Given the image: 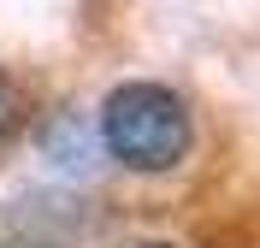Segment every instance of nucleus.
Returning <instances> with one entry per match:
<instances>
[{
	"label": "nucleus",
	"mask_w": 260,
	"mask_h": 248,
	"mask_svg": "<svg viewBox=\"0 0 260 248\" xmlns=\"http://www.w3.org/2000/svg\"><path fill=\"white\" fill-rule=\"evenodd\" d=\"M42 142H48V160H53V165H65V171H83V165H89V148H95V136L83 130L71 113H65V118H53Z\"/></svg>",
	"instance_id": "f03ea898"
},
{
	"label": "nucleus",
	"mask_w": 260,
	"mask_h": 248,
	"mask_svg": "<svg viewBox=\"0 0 260 248\" xmlns=\"http://www.w3.org/2000/svg\"><path fill=\"white\" fill-rule=\"evenodd\" d=\"M0 248H42V242H30V236H0Z\"/></svg>",
	"instance_id": "20e7f679"
},
{
	"label": "nucleus",
	"mask_w": 260,
	"mask_h": 248,
	"mask_svg": "<svg viewBox=\"0 0 260 248\" xmlns=\"http://www.w3.org/2000/svg\"><path fill=\"white\" fill-rule=\"evenodd\" d=\"M24 118H30V95L18 89V77L0 71V142H12V136L24 130Z\"/></svg>",
	"instance_id": "7ed1b4c3"
},
{
	"label": "nucleus",
	"mask_w": 260,
	"mask_h": 248,
	"mask_svg": "<svg viewBox=\"0 0 260 248\" xmlns=\"http://www.w3.org/2000/svg\"><path fill=\"white\" fill-rule=\"evenodd\" d=\"M189 136H195L189 107L166 83H118L101 100V118H95V142L124 171H142V178L172 171L189 154Z\"/></svg>",
	"instance_id": "f257e3e1"
}]
</instances>
